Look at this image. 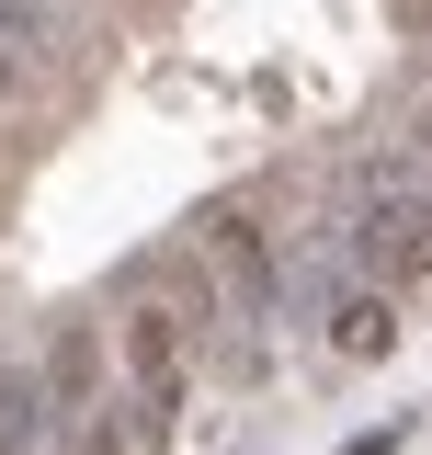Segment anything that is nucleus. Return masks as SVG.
Instances as JSON below:
<instances>
[{
  "label": "nucleus",
  "mask_w": 432,
  "mask_h": 455,
  "mask_svg": "<svg viewBox=\"0 0 432 455\" xmlns=\"http://www.w3.org/2000/svg\"><path fill=\"white\" fill-rule=\"evenodd\" d=\"M341 251H353V274L387 284V296L432 284V194L410 171H364V182H353V217H341Z\"/></svg>",
  "instance_id": "obj_1"
},
{
  "label": "nucleus",
  "mask_w": 432,
  "mask_h": 455,
  "mask_svg": "<svg viewBox=\"0 0 432 455\" xmlns=\"http://www.w3.org/2000/svg\"><path fill=\"white\" fill-rule=\"evenodd\" d=\"M114 376H125V410H137V444H160L182 421V398H194V319L160 307V296H137L114 319Z\"/></svg>",
  "instance_id": "obj_2"
},
{
  "label": "nucleus",
  "mask_w": 432,
  "mask_h": 455,
  "mask_svg": "<svg viewBox=\"0 0 432 455\" xmlns=\"http://www.w3.org/2000/svg\"><path fill=\"white\" fill-rule=\"evenodd\" d=\"M194 262H205L228 319H273L284 307V262H273V239L251 228V205H205L194 217Z\"/></svg>",
  "instance_id": "obj_3"
},
{
  "label": "nucleus",
  "mask_w": 432,
  "mask_h": 455,
  "mask_svg": "<svg viewBox=\"0 0 432 455\" xmlns=\"http://www.w3.org/2000/svg\"><path fill=\"white\" fill-rule=\"evenodd\" d=\"M330 341H341V353H387V341H398V296H387V284H353V296L330 307Z\"/></svg>",
  "instance_id": "obj_4"
},
{
  "label": "nucleus",
  "mask_w": 432,
  "mask_h": 455,
  "mask_svg": "<svg viewBox=\"0 0 432 455\" xmlns=\"http://www.w3.org/2000/svg\"><path fill=\"white\" fill-rule=\"evenodd\" d=\"M46 433V376H0V455H35Z\"/></svg>",
  "instance_id": "obj_5"
},
{
  "label": "nucleus",
  "mask_w": 432,
  "mask_h": 455,
  "mask_svg": "<svg viewBox=\"0 0 432 455\" xmlns=\"http://www.w3.org/2000/svg\"><path fill=\"white\" fill-rule=\"evenodd\" d=\"M0 46H57V0H0Z\"/></svg>",
  "instance_id": "obj_6"
},
{
  "label": "nucleus",
  "mask_w": 432,
  "mask_h": 455,
  "mask_svg": "<svg viewBox=\"0 0 432 455\" xmlns=\"http://www.w3.org/2000/svg\"><path fill=\"white\" fill-rule=\"evenodd\" d=\"M410 171H421V194H432V103L410 114Z\"/></svg>",
  "instance_id": "obj_7"
},
{
  "label": "nucleus",
  "mask_w": 432,
  "mask_h": 455,
  "mask_svg": "<svg viewBox=\"0 0 432 455\" xmlns=\"http://www.w3.org/2000/svg\"><path fill=\"white\" fill-rule=\"evenodd\" d=\"M12 92H23V46H0V103H12Z\"/></svg>",
  "instance_id": "obj_8"
},
{
  "label": "nucleus",
  "mask_w": 432,
  "mask_h": 455,
  "mask_svg": "<svg viewBox=\"0 0 432 455\" xmlns=\"http://www.w3.org/2000/svg\"><path fill=\"white\" fill-rule=\"evenodd\" d=\"M421 92H432V80H421Z\"/></svg>",
  "instance_id": "obj_9"
}]
</instances>
